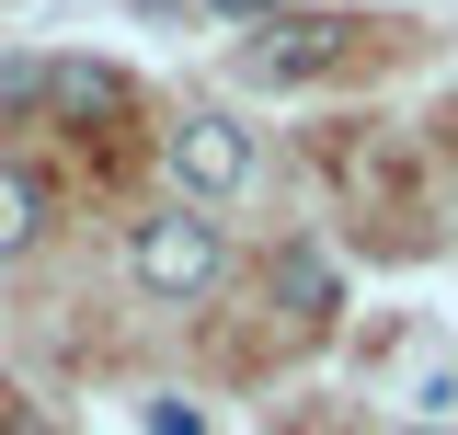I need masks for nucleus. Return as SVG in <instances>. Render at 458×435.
Returning <instances> with one entry per match:
<instances>
[{
    "label": "nucleus",
    "mask_w": 458,
    "mask_h": 435,
    "mask_svg": "<svg viewBox=\"0 0 458 435\" xmlns=\"http://www.w3.org/2000/svg\"><path fill=\"white\" fill-rule=\"evenodd\" d=\"M126 275H138L149 298H207V286L229 275L218 218H207V207H161V218H138V229H126Z\"/></svg>",
    "instance_id": "f257e3e1"
},
{
    "label": "nucleus",
    "mask_w": 458,
    "mask_h": 435,
    "mask_svg": "<svg viewBox=\"0 0 458 435\" xmlns=\"http://www.w3.org/2000/svg\"><path fill=\"white\" fill-rule=\"evenodd\" d=\"M161 161H172V183H183V207H218V195L252 183V126L218 115V104H195V115H172Z\"/></svg>",
    "instance_id": "f03ea898"
},
{
    "label": "nucleus",
    "mask_w": 458,
    "mask_h": 435,
    "mask_svg": "<svg viewBox=\"0 0 458 435\" xmlns=\"http://www.w3.org/2000/svg\"><path fill=\"white\" fill-rule=\"evenodd\" d=\"M276 310H286V321H333V310H344V275H333L321 241H286V252H276Z\"/></svg>",
    "instance_id": "7ed1b4c3"
},
{
    "label": "nucleus",
    "mask_w": 458,
    "mask_h": 435,
    "mask_svg": "<svg viewBox=\"0 0 458 435\" xmlns=\"http://www.w3.org/2000/svg\"><path fill=\"white\" fill-rule=\"evenodd\" d=\"M47 115H69V126H114V115H126V81H114L104 57H57V69H47Z\"/></svg>",
    "instance_id": "20e7f679"
},
{
    "label": "nucleus",
    "mask_w": 458,
    "mask_h": 435,
    "mask_svg": "<svg viewBox=\"0 0 458 435\" xmlns=\"http://www.w3.org/2000/svg\"><path fill=\"white\" fill-rule=\"evenodd\" d=\"M35 241H47V183L23 161H0V264H23Z\"/></svg>",
    "instance_id": "39448f33"
},
{
    "label": "nucleus",
    "mask_w": 458,
    "mask_h": 435,
    "mask_svg": "<svg viewBox=\"0 0 458 435\" xmlns=\"http://www.w3.org/2000/svg\"><path fill=\"white\" fill-rule=\"evenodd\" d=\"M310 69H333V35H321V23H276V35L252 47V81H310Z\"/></svg>",
    "instance_id": "423d86ee"
},
{
    "label": "nucleus",
    "mask_w": 458,
    "mask_h": 435,
    "mask_svg": "<svg viewBox=\"0 0 458 435\" xmlns=\"http://www.w3.org/2000/svg\"><path fill=\"white\" fill-rule=\"evenodd\" d=\"M207 12H218V23H276L286 0H207Z\"/></svg>",
    "instance_id": "0eeeda50"
},
{
    "label": "nucleus",
    "mask_w": 458,
    "mask_h": 435,
    "mask_svg": "<svg viewBox=\"0 0 458 435\" xmlns=\"http://www.w3.org/2000/svg\"><path fill=\"white\" fill-rule=\"evenodd\" d=\"M401 435H436V424H401Z\"/></svg>",
    "instance_id": "6e6552de"
}]
</instances>
